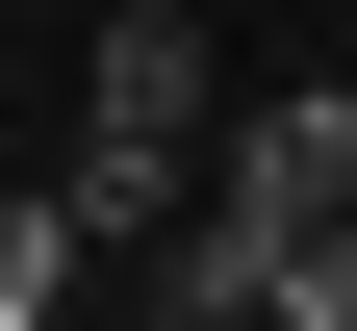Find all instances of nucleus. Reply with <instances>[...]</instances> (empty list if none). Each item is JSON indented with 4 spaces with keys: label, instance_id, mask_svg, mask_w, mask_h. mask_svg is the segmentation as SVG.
I'll use <instances>...</instances> for the list:
<instances>
[{
    "label": "nucleus",
    "instance_id": "f257e3e1",
    "mask_svg": "<svg viewBox=\"0 0 357 331\" xmlns=\"http://www.w3.org/2000/svg\"><path fill=\"white\" fill-rule=\"evenodd\" d=\"M128 280L204 306V331H230V306H255V331H357V102H332V77L230 102V128H204V178H178V229H153Z\"/></svg>",
    "mask_w": 357,
    "mask_h": 331
},
{
    "label": "nucleus",
    "instance_id": "f03ea898",
    "mask_svg": "<svg viewBox=\"0 0 357 331\" xmlns=\"http://www.w3.org/2000/svg\"><path fill=\"white\" fill-rule=\"evenodd\" d=\"M204 128H230V102H204V0H128L102 52H77V153H52V204L102 229V255H153L178 178H204Z\"/></svg>",
    "mask_w": 357,
    "mask_h": 331
},
{
    "label": "nucleus",
    "instance_id": "7ed1b4c3",
    "mask_svg": "<svg viewBox=\"0 0 357 331\" xmlns=\"http://www.w3.org/2000/svg\"><path fill=\"white\" fill-rule=\"evenodd\" d=\"M77 280H102V229H77V204H52V178H0V331H52V306H77Z\"/></svg>",
    "mask_w": 357,
    "mask_h": 331
}]
</instances>
